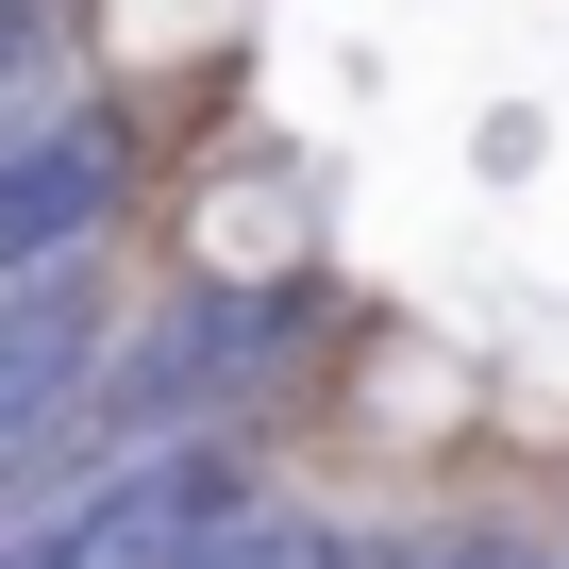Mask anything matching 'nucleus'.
<instances>
[{
  "instance_id": "nucleus-1",
  "label": "nucleus",
  "mask_w": 569,
  "mask_h": 569,
  "mask_svg": "<svg viewBox=\"0 0 569 569\" xmlns=\"http://www.w3.org/2000/svg\"><path fill=\"white\" fill-rule=\"evenodd\" d=\"M251 436H184V452H118V469H51L0 519V569H201L218 536H251Z\"/></svg>"
},
{
  "instance_id": "nucleus-2",
  "label": "nucleus",
  "mask_w": 569,
  "mask_h": 569,
  "mask_svg": "<svg viewBox=\"0 0 569 569\" xmlns=\"http://www.w3.org/2000/svg\"><path fill=\"white\" fill-rule=\"evenodd\" d=\"M134 218V134L34 68V84H0V284H51V268H101V234Z\"/></svg>"
},
{
  "instance_id": "nucleus-3",
  "label": "nucleus",
  "mask_w": 569,
  "mask_h": 569,
  "mask_svg": "<svg viewBox=\"0 0 569 569\" xmlns=\"http://www.w3.org/2000/svg\"><path fill=\"white\" fill-rule=\"evenodd\" d=\"M118 302H101V268H51V284H0V486H34L84 419H101V386H118Z\"/></svg>"
},
{
  "instance_id": "nucleus-4",
  "label": "nucleus",
  "mask_w": 569,
  "mask_h": 569,
  "mask_svg": "<svg viewBox=\"0 0 569 569\" xmlns=\"http://www.w3.org/2000/svg\"><path fill=\"white\" fill-rule=\"evenodd\" d=\"M552 569H569V519H552Z\"/></svg>"
}]
</instances>
